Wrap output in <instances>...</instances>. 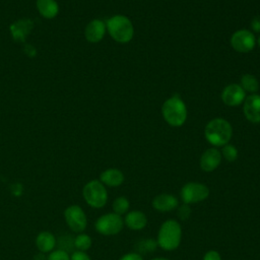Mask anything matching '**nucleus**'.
Segmentation results:
<instances>
[{
    "label": "nucleus",
    "mask_w": 260,
    "mask_h": 260,
    "mask_svg": "<svg viewBox=\"0 0 260 260\" xmlns=\"http://www.w3.org/2000/svg\"><path fill=\"white\" fill-rule=\"evenodd\" d=\"M251 27L254 31L259 32L260 31V15L255 16L251 21Z\"/></svg>",
    "instance_id": "obj_28"
},
{
    "label": "nucleus",
    "mask_w": 260,
    "mask_h": 260,
    "mask_svg": "<svg viewBox=\"0 0 260 260\" xmlns=\"http://www.w3.org/2000/svg\"><path fill=\"white\" fill-rule=\"evenodd\" d=\"M244 115L252 123H260V95L253 93L244 101Z\"/></svg>",
    "instance_id": "obj_11"
},
{
    "label": "nucleus",
    "mask_w": 260,
    "mask_h": 260,
    "mask_svg": "<svg viewBox=\"0 0 260 260\" xmlns=\"http://www.w3.org/2000/svg\"><path fill=\"white\" fill-rule=\"evenodd\" d=\"M151 260H169V259L162 258V257H157V258H153V259H151Z\"/></svg>",
    "instance_id": "obj_30"
},
{
    "label": "nucleus",
    "mask_w": 260,
    "mask_h": 260,
    "mask_svg": "<svg viewBox=\"0 0 260 260\" xmlns=\"http://www.w3.org/2000/svg\"><path fill=\"white\" fill-rule=\"evenodd\" d=\"M47 260H70V256L65 250H55L49 254Z\"/></svg>",
    "instance_id": "obj_23"
},
{
    "label": "nucleus",
    "mask_w": 260,
    "mask_h": 260,
    "mask_svg": "<svg viewBox=\"0 0 260 260\" xmlns=\"http://www.w3.org/2000/svg\"><path fill=\"white\" fill-rule=\"evenodd\" d=\"M82 194L85 202L93 208H101L105 206L108 201L107 189L105 185L98 180L86 183L83 187Z\"/></svg>",
    "instance_id": "obj_5"
},
{
    "label": "nucleus",
    "mask_w": 260,
    "mask_h": 260,
    "mask_svg": "<svg viewBox=\"0 0 260 260\" xmlns=\"http://www.w3.org/2000/svg\"><path fill=\"white\" fill-rule=\"evenodd\" d=\"M203 260H221V256L217 251L209 250L204 254Z\"/></svg>",
    "instance_id": "obj_24"
},
{
    "label": "nucleus",
    "mask_w": 260,
    "mask_h": 260,
    "mask_svg": "<svg viewBox=\"0 0 260 260\" xmlns=\"http://www.w3.org/2000/svg\"><path fill=\"white\" fill-rule=\"evenodd\" d=\"M180 195L185 204L197 203L209 196V189L202 183L189 182L182 187Z\"/></svg>",
    "instance_id": "obj_7"
},
{
    "label": "nucleus",
    "mask_w": 260,
    "mask_h": 260,
    "mask_svg": "<svg viewBox=\"0 0 260 260\" xmlns=\"http://www.w3.org/2000/svg\"><path fill=\"white\" fill-rule=\"evenodd\" d=\"M241 86L245 91L254 93L259 88V83L256 77L252 74H244L241 77Z\"/></svg>",
    "instance_id": "obj_19"
},
{
    "label": "nucleus",
    "mask_w": 260,
    "mask_h": 260,
    "mask_svg": "<svg viewBox=\"0 0 260 260\" xmlns=\"http://www.w3.org/2000/svg\"><path fill=\"white\" fill-rule=\"evenodd\" d=\"M256 40L254 35L247 29H240L233 34L231 46L239 53H248L253 50Z\"/></svg>",
    "instance_id": "obj_9"
},
{
    "label": "nucleus",
    "mask_w": 260,
    "mask_h": 260,
    "mask_svg": "<svg viewBox=\"0 0 260 260\" xmlns=\"http://www.w3.org/2000/svg\"><path fill=\"white\" fill-rule=\"evenodd\" d=\"M43 254H44V253L40 252V253H39V254H38V255L35 257V259H36V260H47V259H46V258L43 256Z\"/></svg>",
    "instance_id": "obj_29"
},
{
    "label": "nucleus",
    "mask_w": 260,
    "mask_h": 260,
    "mask_svg": "<svg viewBox=\"0 0 260 260\" xmlns=\"http://www.w3.org/2000/svg\"><path fill=\"white\" fill-rule=\"evenodd\" d=\"M37 247L42 253L52 252L56 246V239L53 234L49 232H42L38 235L36 240Z\"/></svg>",
    "instance_id": "obj_18"
},
{
    "label": "nucleus",
    "mask_w": 260,
    "mask_h": 260,
    "mask_svg": "<svg viewBox=\"0 0 260 260\" xmlns=\"http://www.w3.org/2000/svg\"><path fill=\"white\" fill-rule=\"evenodd\" d=\"M190 214V209L188 207V204H184L183 206L180 207L179 209V216L182 218V219H186Z\"/></svg>",
    "instance_id": "obj_27"
},
{
    "label": "nucleus",
    "mask_w": 260,
    "mask_h": 260,
    "mask_svg": "<svg viewBox=\"0 0 260 260\" xmlns=\"http://www.w3.org/2000/svg\"><path fill=\"white\" fill-rule=\"evenodd\" d=\"M178 204H179V201L177 197L168 193L159 194L155 196L152 200V207L155 210L160 212L172 211L178 207Z\"/></svg>",
    "instance_id": "obj_14"
},
{
    "label": "nucleus",
    "mask_w": 260,
    "mask_h": 260,
    "mask_svg": "<svg viewBox=\"0 0 260 260\" xmlns=\"http://www.w3.org/2000/svg\"><path fill=\"white\" fill-rule=\"evenodd\" d=\"M70 260H91L89 256L83 251H75L70 256Z\"/></svg>",
    "instance_id": "obj_25"
},
{
    "label": "nucleus",
    "mask_w": 260,
    "mask_h": 260,
    "mask_svg": "<svg viewBox=\"0 0 260 260\" xmlns=\"http://www.w3.org/2000/svg\"><path fill=\"white\" fill-rule=\"evenodd\" d=\"M129 206H130L129 200L124 196L117 197L113 202V210L115 213H117L119 215L127 213Z\"/></svg>",
    "instance_id": "obj_20"
},
{
    "label": "nucleus",
    "mask_w": 260,
    "mask_h": 260,
    "mask_svg": "<svg viewBox=\"0 0 260 260\" xmlns=\"http://www.w3.org/2000/svg\"><path fill=\"white\" fill-rule=\"evenodd\" d=\"M182 239V228L175 219H168L161 223L157 233V245L166 250L173 251L177 249Z\"/></svg>",
    "instance_id": "obj_2"
},
{
    "label": "nucleus",
    "mask_w": 260,
    "mask_h": 260,
    "mask_svg": "<svg viewBox=\"0 0 260 260\" xmlns=\"http://www.w3.org/2000/svg\"><path fill=\"white\" fill-rule=\"evenodd\" d=\"M221 161V153L215 147L206 149L200 157V168L204 172L214 171Z\"/></svg>",
    "instance_id": "obj_12"
},
{
    "label": "nucleus",
    "mask_w": 260,
    "mask_h": 260,
    "mask_svg": "<svg viewBox=\"0 0 260 260\" xmlns=\"http://www.w3.org/2000/svg\"><path fill=\"white\" fill-rule=\"evenodd\" d=\"M106 27L112 39L121 44L130 42L134 35V27L131 20L124 15L112 16L107 20Z\"/></svg>",
    "instance_id": "obj_4"
},
{
    "label": "nucleus",
    "mask_w": 260,
    "mask_h": 260,
    "mask_svg": "<svg viewBox=\"0 0 260 260\" xmlns=\"http://www.w3.org/2000/svg\"><path fill=\"white\" fill-rule=\"evenodd\" d=\"M257 42H258V45H259V47H260V37L258 38V41H257Z\"/></svg>",
    "instance_id": "obj_31"
},
{
    "label": "nucleus",
    "mask_w": 260,
    "mask_h": 260,
    "mask_svg": "<svg viewBox=\"0 0 260 260\" xmlns=\"http://www.w3.org/2000/svg\"><path fill=\"white\" fill-rule=\"evenodd\" d=\"M119 260H143V259H142V257H141L140 254L131 252V253H128V254L123 255Z\"/></svg>",
    "instance_id": "obj_26"
},
{
    "label": "nucleus",
    "mask_w": 260,
    "mask_h": 260,
    "mask_svg": "<svg viewBox=\"0 0 260 260\" xmlns=\"http://www.w3.org/2000/svg\"><path fill=\"white\" fill-rule=\"evenodd\" d=\"M100 181L109 187H118L124 182V174L118 169H108L101 174Z\"/></svg>",
    "instance_id": "obj_16"
},
{
    "label": "nucleus",
    "mask_w": 260,
    "mask_h": 260,
    "mask_svg": "<svg viewBox=\"0 0 260 260\" xmlns=\"http://www.w3.org/2000/svg\"><path fill=\"white\" fill-rule=\"evenodd\" d=\"M73 244L78 251H86L91 246V239L86 234H79L75 237Z\"/></svg>",
    "instance_id": "obj_21"
},
{
    "label": "nucleus",
    "mask_w": 260,
    "mask_h": 260,
    "mask_svg": "<svg viewBox=\"0 0 260 260\" xmlns=\"http://www.w3.org/2000/svg\"><path fill=\"white\" fill-rule=\"evenodd\" d=\"M106 29V23L103 20L92 19L85 27V39L89 43H98L103 40Z\"/></svg>",
    "instance_id": "obj_13"
},
{
    "label": "nucleus",
    "mask_w": 260,
    "mask_h": 260,
    "mask_svg": "<svg viewBox=\"0 0 260 260\" xmlns=\"http://www.w3.org/2000/svg\"><path fill=\"white\" fill-rule=\"evenodd\" d=\"M124 225V219L121 215L112 212L100 216L95 221V230L104 236H114L120 233Z\"/></svg>",
    "instance_id": "obj_6"
},
{
    "label": "nucleus",
    "mask_w": 260,
    "mask_h": 260,
    "mask_svg": "<svg viewBox=\"0 0 260 260\" xmlns=\"http://www.w3.org/2000/svg\"><path fill=\"white\" fill-rule=\"evenodd\" d=\"M125 224L132 231H140L145 228L147 223L146 215L140 210H132L126 213L124 218Z\"/></svg>",
    "instance_id": "obj_15"
},
{
    "label": "nucleus",
    "mask_w": 260,
    "mask_h": 260,
    "mask_svg": "<svg viewBox=\"0 0 260 260\" xmlns=\"http://www.w3.org/2000/svg\"><path fill=\"white\" fill-rule=\"evenodd\" d=\"M65 220L68 226L75 233H81L85 230L87 219L84 211L78 205H71L64 212Z\"/></svg>",
    "instance_id": "obj_8"
},
{
    "label": "nucleus",
    "mask_w": 260,
    "mask_h": 260,
    "mask_svg": "<svg viewBox=\"0 0 260 260\" xmlns=\"http://www.w3.org/2000/svg\"><path fill=\"white\" fill-rule=\"evenodd\" d=\"M221 153L228 161H235L238 158V149L231 144L223 145Z\"/></svg>",
    "instance_id": "obj_22"
},
{
    "label": "nucleus",
    "mask_w": 260,
    "mask_h": 260,
    "mask_svg": "<svg viewBox=\"0 0 260 260\" xmlns=\"http://www.w3.org/2000/svg\"><path fill=\"white\" fill-rule=\"evenodd\" d=\"M39 13L48 19L54 18L59 12V5L56 0H37Z\"/></svg>",
    "instance_id": "obj_17"
},
{
    "label": "nucleus",
    "mask_w": 260,
    "mask_h": 260,
    "mask_svg": "<svg viewBox=\"0 0 260 260\" xmlns=\"http://www.w3.org/2000/svg\"><path fill=\"white\" fill-rule=\"evenodd\" d=\"M204 135L210 144L214 146H223L231 140L233 129L226 120L215 118L209 121L205 126Z\"/></svg>",
    "instance_id": "obj_1"
},
{
    "label": "nucleus",
    "mask_w": 260,
    "mask_h": 260,
    "mask_svg": "<svg viewBox=\"0 0 260 260\" xmlns=\"http://www.w3.org/2000/svg\"><path fill=\"white\" fill-rule=\"evenodd\" d=\"M246 99L245 90L242 88L240 84L232 83L226 85L221 92L222 102L231 107L239 106Z\"/></svg>",
    "instance_id": "obj_10"
},
{
    "label": "nucleus",
    "mask_w": 260,
    "mask_h": 260,
    "mask_svg": "<svg viewBox=\"0 0 260 260\" xmlns=\"http://www.w3.org/2000/svg\"><path fill=\"white\" fill-rule=\"evenodd\" d=\"M161 113L165 121L174 127L182 126L187 118V108L179 95H173L168 99L162 107Z\"/></svg>",
    "instance_id": "obj_3"
}]
</instances>
